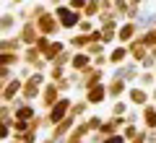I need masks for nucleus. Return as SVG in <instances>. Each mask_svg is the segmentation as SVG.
I'll return each mask as SVG.
<instances>
[{"instance_id": "nucleus-12", "label": "nucleus", "mask_w": 156, "mask_h": 143, "mask_svg": "<svg viewBox=\"0 0 156 143\" xmlns=\"http://www.w3.org/2000/svg\"><path fill=\"white\" fill-rule=\"evenodd\" d=\"M23 94H26V99H34L39 94V83H34V81H29L26 86H23Z\"/></svg>"}, {"instance_id": "nucleus-27", "label": "nucleus", "mask_w": 156, "mask_h": 143, "mask_svg": "<svg viewBox=\"0 0 156 143\" xmlns=\"http://www.w3.org/2000/svg\"><path fill=\"white\" fill-rule=\"evenodd\" d=\"M11 76V70H8V68H0V78H8Z\"/></svg>"}, {"instance_id": "nucleus-26", "label": "nucleus", "mask_w": 156, "mask_h": 143, "mask_svg": "<svg viewBox=\"0 0 156 143\" xmlns=\"http://www.w3.org/2000/svg\"><path fill=\"white\" fill-rule=\"evenodd\" d=\"M143 83H146V86H148V83H154V76H151V73H146V76H143Z\"/></svg>"}, {"instance_id": "nucleus-11", "label": "nucleus", "mask_w": 156, "mask_h": 143, "mask_svg": "<svg viewBox=\"0 0 156 143\" xmlns=\"http://www.w3.org/2000/svg\"><path fill=\"white\" fill-rule=\"evenodd\" d=\"M143 120H146V125H148V127H156V109H154V107H146Z\"/></svg>"}, {"instance_id": "nucleus-3", "label": "nucleus", "mask_w": 156, "mask_h": 143, "mask_svg": "<svg viewBox=\"0 0 156 143\" xmlns=\"http://www.w3.org/2000/svg\"><path fill=\"white\" fill-rule=\"evenodd\" d=\"M107 96V88L101 86V83H94V86H89V91H86V102L89 104H101Z\"/></svg>"}, {"instance_id": "nucleus-24", "label": "nucleus", "mask_w": 156, "mask_h": 143, "mask_svg": "<svg viewBox=\"0 0 156 143\" xmlns=\"http://www.w3.org/2000/svg\"><path fill=\"white\" fill-rule=\"evenodd\" d=\"M91 26H94L91 21H81V31H91Z\"/></svg>"}, {"instance_id": "nucleus-4", "label": "nucleus", "mask_w": 156, "mask_h": 143, "mask_svg": "<svg viewBox=\"0 0 156 143\" xmlns=\"http://www.w3.org/2000/svg\"><path fill=\"white\" fill-rule=\"evenodd\" d=\"M42 99H44V102H42L44 107H52L57 102V86H55V83H47V86L42 88Z\"/></svg>"}, {"instance_id": "nucleus-25", "label": "nucleus", "mask_w": 156, "mask_h": 143, "mask_svg": "<svg viewBox=\"0 0 156 143\" xmlns=\"http://www.w3.org/2000/svg\"><path fill=\"white\" fill-rule=\"evenodd\" d=\"M135 135H138V133H135V127H133V125H130V127H128V130H125V138H135Z\"/></svg>"}, {"instance_id": "nucleus-21", "label": "nucleus", "mask_w": 156, "mask_h": 143, "mask_svg": "<svg viewBox=\"0 0 156 143\" xmlns=\"http://www.w3.org/2000/svg\"><path fill=\"white\" fill-rule=\"evenodd\" d=\"M125 112H128V107H125L122 102H120V104H115V107H112V115H125Z\"/></svg>"}, {"instance_id": "nucleus-9", "label": "nucleus", "mask_w": 156, "mask_h": 143, "mask_svg": "<svg viewBox=\"0 0 156 143\" xmlns=\"http://www.w3.org/2000/svg\"><path fill=\"white\" fill-rule=\"evenodd\" d=\"M135 34V23H125L120 29V42H130V37Z\"/></svg>"}, {"instance_id": "nucleus-8", "label": "nucleus", "mask_w": 156, "mask_h": 143, "mask_svg": "<svg viewBox=\"0 0 156 143\" xmlns=\"http://www.w3.org/2000/svg\"><path fill=\"white\" fill-rule=\"evenodd\" d=\"M122 91H125V81H120V78H117V81H112L109 88H107V94H112V96H120Z\"/></svg>"}, {"instance_id": "nucleus-22", "label": "nucleus", "mask_w": 156, "mask_h": 143, "mask_svg": "<svg viewBox=\"0 0 156 143\" xmlns=\"http://www.w3.org/2000/svg\"><path fill=\"white\" fill-rule=\"evenodd\" d=\"M8 125H11V122H0V141L8 138Z\"/></svg>"}, {"instance_id": "nucleus-30", "label": "nucleus", "mask_w": 156, "mask_h": 143, "mask_svg": "<svg viewBox=\"0 0 156 143\" xmlns=\"http://www.w3.org/2000/svg\"><path fill=\"white\" fill-rule=\"evenodd\" d=\"M50 3H52V5H57V3H60V0H50Z\"/></svg>"}, {"instance_id": "nucleus-29", "label": "nucleus", "mask_w": 156, "mask_h": 143, "mask_svg": "<svg viewBox=\"0 0 156 143\" xmlns=\"http://www.w3.org/2000/svg\"><path fill=\"white\" fill-rule=\"evenodd\" d=\"M42 143H55V141H52V138H47V141H42Z\"/></svg>"}, {"instance_id": "nucleus-18", "label": "nucleus", "mask_w": 156, "mask_h": 143, "mask_svg": "<svg viewBox=\"0 0 156 143\" xmlns=\"http://www.w3.org/2000/svg\"><path fill=\"white\" fill-rule=\"evenodd\" d=\"M13 63H16V55H8V52H0V65H13Z\"/></svg>"}, {"instance_id": "nucleus-15", "label": "nucleus", "mask_w": 156, "mask_h": 143, "mask_svg": "<svg viewBox=\"0 0 156 143\" xmlns=\"http://www.w3.org/2000/svg\"><path fill=\"white\" fill-rule=\"evenodd\" d=\"M156 23V13H146V16H140L138 26H154Z\"/></svg>"}, {"instance_id": "nucleus-13", "label": "nucleus", "mask_w": 156, "mask_h": 143, "mask_svg": "<svg viewBox=\"0 0 156 143\" xmlns=\"http://www.w3.org/2000/svg\"><path fill=\"white\" fill-rule=\"evenodd\" d=\"M31 117H34V109H31V107H21V109L16 112V120H23V122H29Z\"/></svg>"}, {"instance_id": "nucleus-31", "label": "nucleus", "mask_w": 156, "mask_h": 143, "mask_svg": "<svg viewBox=\"0 0 156 143\" xmlns=\"http://www.w3.org/2000/svg\"><path fill=\"white\" fill-rule=\"evenodd\" d=\"M13 3H23V0H13Z\"/></svg>"}, {"instance_id": "nucleus-28", "label": "nucleus", "mask_w": 156, "mask_h": 143, "mask_svg": "<svg viewBox=\"0 0 156 143\" xmlns=\"http://www.w3.org/2000/svg\"><path fill=\"white\" fill-rule=\"evenodd\" d=\"M5 117H8V109L3 107V109H0V120H5Z\"/></svg>"}, {"instance_id": "nucleus-17", "label": "nucleus", "mask_w": 156, "mask_h": 143, "mask_svg": "<svg viewBox=\"0 0 156 143\" xmlns=\"http://www.w3.org/2000/svg\"><path fill=\"white\" fill-rule=\"evenodd\" d=\"M16 47H18V42H16V39H11V42H8V39H3V42H0V50H3V52H8V50H16Z\"/></svg>"}, {"instance_id": "nucleus-20", "label": "nucleus", "mask_w": 156, "mask_h": 143, "mask_svg": "<svg viewBox=\"0 0 156 143\" xmlns=\"http://www.w3.org/2000/svg\"><path fill=\"white\" fill-rule=\"evenodd\" d=\"M104 143H125V135H107Z\"/></svg>"}, {"instance_id": "nucleus-23", "label": "nucleus", "mask_w": 156, "mask_h": 143, "mask_svg": "<svg viewBox=\"0 0 156 143\" xmlns=\"http://www.w3.org/2000/svg\"><path fill=\"white\" fill-rule=\"evenodd\" d=\"M86 0H70V8H83Z\"/></svg>"}, {"instance_id": "nucleus-16", "label": "nucleus", "mask_w": 156, "mask_h": 143, "mask_svg": "<svg viewBox=\"0 0 156 143\" xmlns=\"http://www.w3.org/2000/svg\"><path fill=\"white\" fill-rule=\"evenodd\" d=\"M13 29V16H0V31Z\"/></svg>"}, {"instance_id": "nucleus-2", "label": "nucleus", "mask_w": 156, "mask_h": 143, "mask_svg": "<svg viewBox=\"0 0 156 143\" xmlns=\"http://www.w3.org/2000/svg\"><path fill=\"white\" fill-rule=\"evenodd\" d=\"M57 18H60V26L62 29H73L76 23H81V16L70 8H57Z\"/></svg>"}, {"instance_id": "nucleus-7", "label": "nucleus", "mask_w": 156, "mask_h": 143, "mask_svg": "<svg viewBox=\"0 0 156 143\" xmlns=\"http://www.w3.org/2000/svg\"><path fill=\"white\" fill-rule=\"evenodd\" d=\"M86 65H89V55H83V52L73 55V68H76V70H83Z\"/></svg>"}, {"instance_id": "nucleus-5", "label": "nucleus", "mask_w": 156, "mask_h": 143, "mask_svg": "<svg viewBox=\"0 0 156 143\" xmlns=\"http://www.w3.org/2000/svg\"><path fill=\"white\" fill-rule=\"evenodd\" d=\"M39 29H42L44 34H52V31H57V23H55V18H52V16L42 13V21H39Z\"/></svg>"}, {"instance_id": "nucleus-1", "label": "nucleus", "mask_w": 156, "mask_h": 143, "mask_svg": "<svg viewBox=\"0 0 156 143\" xmlns=\"http://www.w3.org/2000/svg\"><path fill=\"white\" fill-rule=\"evenodd\" d=\"M68 109H70V102H68V99H57L55 104L50 107V115H47V125H57L60 120H65Z\"/></svg>"}, {"instance_id": "nucleus-10", "label": "nucleus", "mask_w": 156, "mask_h": 143, "mask_svg": "<svg viewBox=\"0 0 156 143\" xmlns=\"http://www.w3.org/2000/svg\"><path fill=\"white\" fill-rule=\"evenodd\" d=\"M125 57H128V50H125V47H117V50H112L109 60H112V63H115V65H117V63H122Z\"/></svg>"}, {"instance_id": "nucleus-19", "label": "nucleus", "mask_w": 156, "mask_h": 143, "mask_svg": "<svg viewBox=\"0 0 156 143\" xmlns=\"http://www.w3.org/2000/svg\"><path fill=\"white\" fill-rule=\"evenodd\" d=\"M34 37H37V34H34V29H31V26H26V29H23V42H37Z\"/></svg>"}, {"instance_id": "nucleus-6", "label": "nucleus", "mask_w": 156, "mask_h": 143, "mask_svg": "<svg viewBox=\"0 0 156 143\" xmlns=\"http://www.w3.org/2000/svg\"><path fill=\"white\" fill-rule=\"evenodd\" d=\"M128 96H130V102H133V104H143V102L148 99V94H146L143 88H130Z\"/></svg>"}, {"instance_id": "nucleus-14", "label": "nucleus", "mask_w": 156, "mask_h": 143, "mask_svg": "<svg viewBox=\"0 0 156 143\" xmlns=\"http://www.w3.org/2000/svg\"><path fill=\"white\" fill-rule=\"evenodd\" d=\"M18 88H21V81H11V83L5 86V91H3V96H5V99H11V96L18 91Z\"/></svg>"}]
</instances>
